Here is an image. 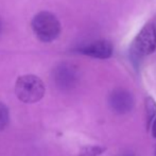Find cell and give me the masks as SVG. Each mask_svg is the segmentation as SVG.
Returning <instances> with one entry per match:
<instances>
[{"instance_id":"cell-1","label":"cell","mask_w":156,"mask_h":156,"mask_svg":"<svg viewBox=\"0 0 156 156\" xmlns=\"http://www.w3.org/2000/svg\"><path fill=\"white\" fill-rule=\"evenodd\" d=\"M31 27L39 41L51 43L55 41L61 33V23L58 17L51 12L41 11L34 15L31 21Z\"/></svg>"},{"instance_id":"cell-8","label":"cell","mask_w":156,"mask_h":156,"mask_svg":"<svg viewBox=\"0 0 156 156\" xmlns=\"http://www.w3.org/2000/svg\"><path fill=\"white\" fill-rule=\"evenodd\" d=\"M105 151L106 149L101 146H85L80 150L79 156H99Z\"/></svg>"},{"instance_id":"cell-4","label":"cell","mask_w":156,"mask_h":156,"mask_svg":"<svg viewBox=\"0 0 156 156\" xmlns=\"http://www.w3.org/2000/svg\"><path fill=\"white\" fill-rule=\"evenodd\" d=\"M53 82L55 86L61 90H70L76 86L78 82L76 69L68 63H62L58 65L53 70Z\"/></svg>"},{"instance_id":"cell-7","label":"cell","mask_w":156,"mask_h":156,"mask_svg":"<svg viewBox=\"0 0 156 156\" xmlns=\"http://www.w3.org/2000/svg\"><path fill=\"white\" fill-rule=\"evenodd\" d=\"M146 113H147V126H150L154 121L156 116V102L152 97H148L146 99Z\"/></svg>"},{"instance_id":"cell-10","label":"cell","mask_w":156,"mask_h":156,"mask_svg":"<svg viewBox=\"0 0 156 156\" xmlns=\"http://www.w3.org/2000/svg\"><path fill=\"white\" fill-rule=\"evenodd\" d=\"M152 135L153 137L156 138V118L154 119V121L152 122Z\"/></svg>"},{"instance_id":"cell-12","label":"cell","mask_w":156,"mask_h":156,"mask_svg":"<svg viewBox=\"0 0 156 156\" xmlns=\"http://www.w3.org/2000/svg\"><path fill=\"white\" fill-rule=\"evenodd\" d=\"M155 156H156V150H155Z\"/></svg>"},{"instance_id":"cell-11","label":"cell","mask_w":156,"mask_h":156,"mask_svg":"<svg viewBox=\"0 0 156 156\" xmlns=\"http://www.w3.org/2000/svg\"><path fill=\"white\" fill-rule=\"evenodd\" d=\"M1 32H2V21L0 19V35H1Z\"/></svg>"},{"instance_id":"cell-3","label":"cell","mask_w":156,"mask_h":156,"mask_svg":"<svg viewBox=\"0 0 156 156\" xmlns=\"http://www.w3.org/2000/svg\"><path fill=\"white\" fill-rule=\"evenodd\" d=\"M141 56L152 54L156 49V29L154 25L147 23L142 27L131 46Z\"/></svg>"},{"instance_id":"cell-5","label":"cell","mask_w":156,"mask_h":156,"mask_svg":"<svg viewBox=\"0 0 156 156\" xmlns=\"http://www.w3.org/2000/svg\"><path fill=\"white\" fill-rule=\"evenodd\" d=\"M78 52L94 58L106 60V58H111L113 54V46L108 41L101 39V41H93L88 45L78 48Z\"/></svg>"},{"instance_id":"cell-6","label":"cell","mask_w":156,"mask_h":156,"mask_svg":"<svg viewBox=\"0 0 156 156\" xmlns=\"http://www.w3.org/2000/svg\"><path fill=\"white\" fill-rule=\"evenodd\" d=\"M109 105L118 114H126L133 108L134 98L131 93L124 89H117L109 96Z\"/></svg>"},{"instance_id":"cell-9","label":"cell","mask_w":156,"mask_h":156,"mask_svg":"<svg viewBox=\"0 0 156 156\" xmlns=\"http://www.w3.org/2000/svg\"><path fill=\"white\" fill-rule=\"evenodd\" d=\"M10 121V112L5 104L0 102V132L3 131Z\"/></svg>"},{"instance_id":"cell-2","label":"cell","mask_w":156,"mask_h":156,"mask_svg":"<svg viewBox=\"0 0 156 156\" xmlns=\"http://www.w3.org/2000/svg\"><path fill=\"white\" fill-rule=\"evenodd\" d=\"M45 84L35 74H23L15 83V94L23 103L38 102L45 96Z\"/></svg>"}]
</instances>
